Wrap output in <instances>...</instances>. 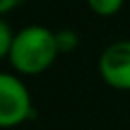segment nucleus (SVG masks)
Returning a JSON list of instances; mask_svg holds the SVG:
<instances>
[{
  "label": "nucleus",
  "mask_w": 130,
  "mask_h": 130,
  "mask_svg": "<svg viewBox=\"0 0 130 130\" xmlns=\"http://www.w3.org/2000/svg\"><path fill=\"white\" fill-rule=\"evenodd\" d=\"M26 0H0V12L2 14H8L10 10H14V8H18L20 4H24Z\"/></svg>",
  "instance_id": "nucleus-7"
},
{
  "label": "nucleus",
  "mask_w": 130,
  "mask_h": 130,
  "mask_svg": "<svg viewBox=\"0 0 130 130\" xmlns=\"http://www.w3.org/2000/svg\"><path fill=\"white\" fill-rule=\"evenodd\" d=\"M98 71L106 85L130 91V41L110 43L98 59Z\"/></svg>",
  "instance_id": "nucleus-3"
},
{
  "label": "nucleus",
  "mask_w": 130,
  "mask_h": 130,
  "mask_svg": "<svg viewBox=\"0 0 130 130\" xmlns=\"http://www.w3.org/2000/svg\"><path fill=\"white\" fill-rule=\"evenodd\" d=\"M14 39H16V32L12 30V26L6 22V20H0V57L6 59L12 45H14Z\"/></svg>",
  "instance_id": "nucleus-6"
},
{
  "label": "nucleus",
  "mask_w": 130,
  "mask_h": 130,
  "mask_svg": "<svg viewBox=\"0 0 130 130\" xmlns=\"http://www.w3.org/2000/svg\"><path fill=\"white\" fill-rule=\"evenodd\" d=\"M57 55L55 30L43 24H28L16 30V39L6 61L18 75H39L55 63Z\"/></svg>",
  "instance_id": "nucleus-1"
},
{
  "label": "nucleus",
  "mask_w": 130,
  "mask_h": 130,
  "mask_svg": "<svg viewBox=\"0 0 130 130\" xmlns=\"http://www.w3.org/2000/svg\"><path fill=\"white\" fill-rule=\"evenodd\" d=\"M55 41H57L59 53H73V51L79 47V35H77L73 28L55 30Z\"/></svg>",
  "instance_id": "nucleus-4"
},
{
  "label": "nucleus",
  "mask_w": 130,
  "mask_h": 130,
  "mask_svg": "<svg viewBox=\"0 0 130 130\" xmlns=\"http://www.w3.org/2000/svg\"><path fill=\"white\" fill-rule=\"evenodd\" d=\"M87 6L91 8L93 14L108 18V16H114L122 10L124 0H87Z\"/></svg>",
  "instance_id": "nucleus-5"
},
{
  "label": "nucleus",
  "mask_w": 130,
  "mask_h": 130,
  "mask_svg": "<svg viewBox=\"0 0 130 130\" xmlns=\"http://www.w3.org/2000/svg\"><path fill=\"white\" fill-rule=\"evenodd\" d=\"M35 116L28 87L16 73H0V126L14 128Z\"/></svg>",
  "instance_id": "nucleus-2"
}]
</instances>
